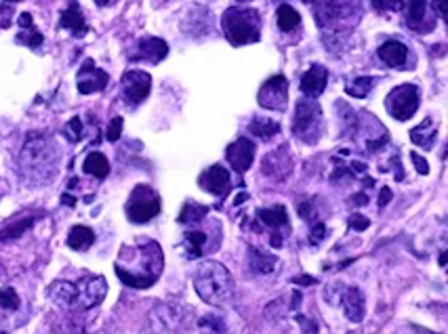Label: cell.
I'll return each mask as SVG.
<instances>
[{"label": "cell", "mask_w": 448, "mask_h": 334, "mask_svg": "<svg viewBox=\"0 0 448 334\" xmlns=\"http://www.w3.org/2000/svg\"><path fill=\"white\" fill-rule=\"evenodd\" d=\"M386 107L396 120H400V123L412 118L414 112L419 110V88H417V84L406 82V84H400V86L392 88L390 95L386 97Z\"/></svg>", "instance_id": "7"}, {"label": "cell", "mask_w": 448, "mask_h": 334, "mask_svg": "<svg viewBox=\"0 0 448 334\" xmlns=\"http://www.w3.org/2000/svg\"><path fill=\"white\" fill-rule=\"evenodd\" d=\"M240 3H248V0H240Z\"/></svg>", "instance_id": "55"}, {"label": "cell", "mask_w": 448, "mask_h": 334, "mask_svg": "<svg viewBox=\"0 0 448 334\" xmlns=\"http://www.w3.org/2000/svg\"><path fill=\"white\" fill-rule=\"evenodd\" d=\"M95 3H97L99 7H108V5H110V0H95Z\"/></svg>", "instance_id": "52"}, {"label": "cell", "mask_w": 448, "mask_h": 334, "mask_svg": "<svg viewBox=\"0 0 448 334\" xmlns=\"http://www.w3.org/2000/svg\"><path fill=\"white\" fill-rule=\"evenodd\" d=\"M152 90V76L143 70H129L122 74V97L126 105H139Z\"/></svg>", "instance_id": "10"}, {"label": "cell", "mask_w": 448, "mask_h": 334, "mask_svg": "<svg viewBox=\"0 0 448 334\" xmlns=\"http://www.w3.org/2000/svg\"><path fill=\"white\" fill-rule=\"evenodd\" d=\"M276 21H278V27L282 29V32H291V29H295L301 21L299 13L289 7V5H282L276 13Z\"/></svg>", "instance_id": "33"}, {"label": "cell", "mask_w": 448, "mask_h": 334, "mask_svg": "<svg viewBox=\"0 0 448 334\" xmlns=\"http://www.w3.org/2000/svg\"><path fill=\"white\" fill-rule=\"evenodd\" d=\"M169 55V44L163 38L156 36H145L137 40L135 53H131V62H150V64H160Z\"/></svg>", "instance_id": "14"}, {"label": "cell", "mask_w": 448, "mask_h": 334, "mask_svg": "<svg viewBox=\"0 0 448 334\" xmlns=\"http://www.w3.org/2000/svg\"><path fill=\"white\" fill-rule=\"evenodd\" d=\"M74 288H76V305H74V309H78V311H86V309L97 307L108 294L106 278L104 276H95V273H86L84 278H80L74 284Z\"/></svg>", "instance_id": "8"}, {"label": "cell", "mask_w": 448, "mask_h": 334, "mask_svg": "<svg viewBox=\"0 0 448 334\" xmlns=\"http://www.w3.org/2000/svg\"><path fill=\"white\" fill-rule=\"evenodd\" d=\"M66 135H68L70 141H80L84 137V127H82V120L78 116L72 118L70 123L66 125Z\"/></svg>", "instance_id": "37"}, {"label": "cell", "mask_w": 448, "mask_h": 334, "mask_svg": "<svg viewBox=\"0 0 448 334\" xmlns=\"http://www.w3.org/2000/svg\"><path fill=\"white\" fill-rule=\"evenodd\" d=\"M341 305H343V313L349 322H362L364 318V296L360 292V288L349 286L347 290H343L341 294Z\"/></svg>", "instance_id": "19"}, {"label": "cell", "mask_w": 448, "mask_h": 334, "mask_svg": "<svg viewBox=\"0 0 448 334\" xmlns=\"http://www.w3.org/2000/svg\"><path fill=\"white\" fill-rule=\"evenodd\" d=\"M272 246H274V248H280V246H282V237H280V233H272Z\"/></svg>", "instance_id": "49"}, {"label": "cell", "mask_w": 448, "mask_h": 334, "mask_svg": "<svg viewBox=\"0 0 448 334\" xmlns=\"http://www.w3.org/2000/svg\"><path fill=\"white\" fill-rule=\"evenodd\" d=\"M116 276L122 284L131 288H152L165 269L163 248L154 240H137L131 246H122L120 257L114 265Z\"/></svg>", "instance_id": "1"}, {"label": "cell", "mask_w": 448, "mask_h": 334, "mask_svg": "<svg viewBox=\"0 0 448 334\" xmlns=\"http://www.w3.org/2000/svg\"><path fill=\"white\" fill-rule=\"evenodd\" d=\"M76 82H78V93L91 95V93H99V90H104L110 82V76H108V72H104L95 66L93 59H86L82 68L78 70Z\"/></svg>", "instance_id": "11"}, {"label": "cell", "mask_w": 448, "mask_h": 334, "mask_svg": "<svg viewBox=\"0 0 448 334\" xmlns=\"http://www.w3.org/2000/svg\"><path fill=\"white\" fill-rule=\"evenodd\" d=\"M436 133H438L436 123H434L432 118H425L419 127H414V129L410 131V141H412L414 145L423 147V149H429V147L434 145V141H436Z\"/></svg>", "instance_id": "27"}, {"label": "cell", "mask_w": 448, "mask_h": 334, "mask_svg": "<svg viewBox=\"0 0 448 334\" xmlns=\"http://www.w3.org/2000/svg\"><path fill=\"white\" fill-rule=\"evenodd\" d=\"M427 0H408L406 3V21L414 32H429L434 29V19L427 17Z\"/></svg>", "instance_id": "18"}, {"label": "cell", "mask_w": 448, "mask_h": 334, "mask_svg": "<svg viewBox=\"0 0 448 334\" xmlns=\"http://www.w3.org/2000/svg\"><path fill=\"white\" fill-rule=\"evenodd\" d=\"M278 265V257L276 255H268V253H261L257 248H248V267L252 273H272Z\"/></svg>", "instance_id": "26"}, {"label": "cell", "mask_w": 448, "mask_h": 334, "mask_svg": "<svg viewBox=\"0 0 448 334\" xmlns=\"http://www.w3.org/2000/svg\"><path fill=\"white\" fill-rule=\"evenodd\" d=\"M0 307L7 309V311L19 309V294H17L11 286L0 288Z\"/></svg>", "instance_id": "36"}, {"label": "cell", "mask_w": 448, "mask_h": 334, "mask_svg": "<svg viewBox=\"0 0 448 334\" xmlns=\"http://www.w3.org/2000/svg\"><path fill=\"white\" fill-rule=\"evenodd\" d=\"M82 170L95 179H106L110 175V162L102 151H91L82 162Z\"/></svg>", "instance_id": "28"}, {"label": "cell", "mask_w": 448, "mask_h": 334, "mask_svg": "<svg viewBox=\"0 0 448 334\" xmlns=\"http://www.w3.org/2000/svg\"><path fill=\"white\" fill-rule=\"evenodd\" d=\"M434 7L442 19H446V0H434Z\"/></svg>", "instance_id": "46"}, {"label": "cell", "mask_w": 448, "mask_h": 334, "mask_svg": "<svg viewBox=\"0 0 448 334\" xmlns=\"http://www.w3.org/2000/svg\"><path fill=\"white\" fill-rule=\"evenodd\" d=\"M410 158H412V164L417 166V170H419L421 175H427V172H429V164H427L425 158H421L419 154H414V151H412V156H410Z\"/></svg>", "instance_id": "43"}, {"label": "cell", "mask_w": 448, "mask_h": 334, "mask_svg": "<svg viewBox=\"0 0 448 334\" xmlns=\"http://www.w3.org/2000/svg\"><path fill=\"white\" fill-rule=\"evenodd\" d=\"M257 221H261L266 227H284L289 225V215H286V208L276 204L272 208H259L257 210Z\"/></svg>", "instance_id": "30"}, {"label": "cell", "mask_w": 448, "mask_h": 334, "mask_svg": "<svg viewBox=\"0 0 448 334\" xmlns=\"http://www.w3.org/2000/svg\"><path fill=\"white\" fill-rule=\"evenodd\" d=\"M95 244V231L86 225H74L68 233V246L72 250L84 253Z\"/></svg>", "instance_id": "25"}, {"label": "cell", "mask_w": 448, "mask_h": 334, "mask_svg": "<svg viewBox=\"0 0 448 334\" xmlns=\"http://www.w3.org/2000/svg\"><path fill=\"white\" fill-rule=\"evenodd\" d=\"M270 158L276 160V164L266 158V162H263V172H266L268 177H272V179H276V181H284L286 177L291 175V166H293V164H291V156L286 154L284 147H282V149H276L274 154H270Z\"/></svg>", "instance_id": "22"}, {"label": "cell", "mask_w": 448, "mask_h": 334, "mask_svg": "<svg viewBox=\"0 0 448 334\" xmlns=\"http://www.w3.org/2000/svg\"><path fill=\"white\" fill-rule=\"evenodd\" d=\"M377 84V78L375 76H362L358 80H354L349 86H345V93L351 95V97H356V99H364L370 90L375 88Z\"/></svg>", "instance_id": "34"}, {"label": "cell", "mask_w": 448, "mask_h": 334, "mask_svg": "<svg viewBox=\"0 0 448 334\" xmlns=\"http://www.w3.org/2000/svg\"><path fill=\"white\" fill-rule=\"evenodd\" d=\"M325 131L322 110L316 101H299L293 118V135L303 143H318Z\"/></svg>", "instance_id": "5"}, {"label": "cell", "mask_w": 448, "mask_h": 334, "mask_svg": "<svg viewBox=\"0 0 448 334\" xmlns=\"http://www.w3.org/2000/svg\"><path fill=\"white\" fill-rule=\"evenodd\" d=\"M59 27L70 29V32H72L74 36H78V38L89 32V25H86V21H84V15H82V11H80V7H78L76 0H70V7L61 13Z\"/></svg>", "instance_id": "20"}, {"label": "cell", "mask_w": 448, "mask_h": 334, "mask_svg": "<svg viewBox=\"0 0 448 334\" xmlns=\"http://www.w3.org/2000/svg\"><path fill=\"white\" fill-rule=\"evenodd\" d=\"M36 217L34 215H19L9 219L7 223L0 225V242H11L17 240L19 235H23L32 225H34Z\"/></svg>", "instance_id": "24"}, {"label": "cell", "mask_w": 448, "mask_h": 334, "mask_svg": "<svg viewBox=\"0 0 448 334\" xmlns=\"http://www.w3.org/2000/svg\"><path fill=\"white\" fill-rule=\"evenodd\" d=\"M194 290L213 307H223L234 300L236 284L230 269L219 261H204L194 271Z\"/></svg>", "instance_id": "3"}, {"label": "cell", "mask_w": 448, "mask_h": 334, "mask_svg": "<svg viewBox=\"0 0 448 334\" xmlns=\"http://www.w3.org/2000/svg\"><path fill=\"white\" fill-rule=\"evenodd\" d=\"M204 244H207V233H204V231L191 229V231H185V233H183L181 246H183L187 259H198V257H202V255H204V253H202V250H204Z\"/></svg>", "instance_id": "29"}, {"label": "cell", "mask_w": 448, "mask_h": 334, "mask_svg": "<svg viewBox=\"0 0 448 334\" xmlns=\"http://www.w3.org/2000/svg\"><path fill=\"white\" fill-rule=\"evenodd\" d=\"M198 326H200V328H211V330H215V332H219V334L226 332V324H223V320H221V318H213V316L202 318V320L198 322Z\"/></svg>", "instance_id": "39"}, {"label": "cell", "mask_w": 448, "mask_h": 334, "mask_svg": "<svg viewBox=\"0 0 448 334\" xmlns=\"http://www.w3.org/2000/svg\"><path fill=\"white\" fill-rule=\"evenodd\" d=\"M347 225L354 229V231H364V229L370 225V221H368L366 217H362V215H351V217L347 219Z\"/></svg>", "instance_id": "40"}, {"label": "cell", "mask_w": 448, "mask_h": 334, "mask_svg": "<svg viewBox=\"0 0 448 334\" xmlns=\"http://www.w3.org/2000/svg\"><path fill=\"white\" fill-rule=\"evenodd\" d=\"M226 158H228L230 166H232L236 172H240V175L246 172V170L250 168L252 160H255V145H252V141L246 139V137L236 139L232 145H228Z\"/></svg>", "instance_id": "15"}, {"label": "cell", "mask_w": 448, "mask_h": 334, "mask_svg": "<svg viewBox=\"0 0 448 334\" xmlns=\"http://www.w3.org/2000/svg\"><path fill=\"white\" fill-rule=\"evenodd\" d=\"M392 198H394L392 190H390V188H383L381 194H379V206H388V204L392 202Z\"/></svg>", "instance_id": "44"}, {"label": "cell", "mask_w": 448, "mask_h": 334, "mask_svg": "<svg viewBox=\"0 0 448 334\" xmlns=\"http://www.w3.org/2000/svg\"><path fill=\"white\" fill-rule=\"evenodd\" d=\"M293 282H295L297 286H301V284L307 286V284H316V278H311V276H301V278H295Z\"/></svg>", "instance_id": "48"}, {"label": "cell", "mask_w": 448, "mask_h": 334, "mask_svg": "<svg viewBox=\"0 0 448 334\" xmlns=\"http://www.w3.org/2000/svg\"><path fill=\"white\" fill-rule=\"evenodd\" d=\"M307 5H311L316 17H318V23L320 25H335L337 21H341L347 13H349V7H347V0H305Z\"/></svg>", "instance_id": "12"}, {"label": "cell", "mask_w": 448, "mask_h": 334, "mask_svg": "<svg viewBox=\"0 0 448 334\" xmlns=\"http://www.w3.org/2000/svg\"><path fill=\"white\" fill-rule=\"evenodd\" d=\"M221 25L223 32H226V38L236 47L252 44L261 38V17L259 11L255 9L232 7L223 13Z\"/></svg>", "instance_id": "4"}, {"label": "cell", "mask_w": 448, "mask_h": 334, "mask_svg": "<svg viewBox=\"0 0 448 334\" xmlns=\"http://www.w3.org/2000/svg\"><path fill=\"white\" fill-rule=\"evenodd\" d=\"M248 131L252 135H257L261 139H272L274 135L280 133V123H276V120H270V118H255Z\"/></svg>", "instance_id": "31"}, {"label": "cell", "mask_w": 448, "mask_h": 334, "mask_svg": "<svg viewBox=\"0 0 448 334\" xmlns=\"http://www.w3.org/2000/svg\"><path fill=\"white\" fill-rule=\"evenodd\" d=\"M297 212H299V217L301 219H305V221H311V217H314V202H299L297 204Z\"/></svg>", "instance_id": "41"}, {"label": "cell", "mask_w": 448, "mask_h": 334, "mask_svg": "<svg viewBox=\"0 0 448 334\" xmlns=\"http://www.w3.org/2000/svg\"><path fill=\"white\" fill-rule=\"evenodd\" d=\"M17 23H19V27L23 29V27H32V25H34V19H32L30 13H21L19 19H17Z\"/></svg>", "instance_id": "45"}, {"label": "cell", "mask_w": 448, "mask_h": 334, "mask_svg": "<svg viewBox=\"0 0 448 334\" xmlns=\"http://www.w3.org/2000/svg\"><path fill=\"white\" fill-rule=\"evenodd\" d=\"M198 185L213 194V196H226L232 188V177H230V170L223 168L221 164H215V166H209L200 177H198Z\"/></svg>", "instance_id": "13"}, {"label": "cell", "mask_w": 448, "mask_h": 334, "mask_svg": "<svg viewBox=\"0 0 448 334\" xmlns=\"http://www.w3.org/2000/svg\"><path fill=\"white\" fill-rule=\"evenodd\" d=\"M329 82V70L325 66H311L301 78V93L309 99H316L325 93Z\"/></svg>", "instance_id": "17"}, {"label": "cell", "mask_w": 448, "mask_h": 334, "mask_svg": "<svg viewBox=\"0 0 448 334\" xmlns=\"http://www.w3.org/2000/svg\"><path fill=\"white\" fill-rule=\"evenodd\" d=\"M351 168H354L358 175H362V172H366V164H360V162H354L351 164Z\"/></svg>", "instance_id": "50"}, {"label": "cell", "mask_w": 448, "mask_h": 334, "mask_svg": "<svg viewBox=\"0 0 448 334\" xmlns=\"http://www.w3.org/2000/svg\"><path fill=\"white\" fill-rule=\"evenodd\" d=\"M124 210H126V217H129L131 223H135V225L150 223L154 217L160 215V210H163V200H160L158 192H154L150 185L141 183L131 192Z\"/></svg>", "instance_id": "6"}, {"label": "cell", "mask_w": 448, "mask_h": 334, "mask_svg": "<svg viewBox=\"0 0 448 334\" xmlns=\"http://www.w3.org/2000/svg\"><path fill=\"white\" fill-rule=\"evenodd\" d=\"M49 296L61 309H74V305H76V288L72 282H66V280L53 282L49 288Z\"/></svg>", "instance_id": "23"}, {"label": "cell", "mask_w": 448, "mask_h": 334, "mask_svg": "<svg viewBox=\"0 0 448 334\" xmlns=\"http://www.w3.org/2000/svg\"><path fill=\"white\" fill-rule=\"evenodd\" d=\"M368 202V198H366V194H358V196H354L349 200V204L351 206H362V204H366Z\"/></svg>", "instance_id": "47"}, {"label": "cell", "mask_w": 448, "mask_h": 334, "mask_svg": "<svg viewBox=\"0 0 448 334\" xmlns=\"http://www.w3.org/2000/svg\"><path fill=\"white\" fill-rule=\"evenodd\" d=\"M179 320V309L175 305H158L148 318V330L150 334H171Z\"/></svg>", "instance_id": "16"}, {"label": "cell", "mask_w": 448, "mask_h": 334, "mask_svg": "<svg viewBox=\"0 0 448 334\" xmlns=\"http://www.w3.org/2000/svg\"><path fill=\"white\" fill-rule=\"evenodd\" d=\"M211 208L209 206H202V204H196V202H185V206H183V210L179 212V223H198V221H202L204 217H207V212H209Z\"/></svg>", "instance_id": "32"}, {"label": "cell", "mask_w": 448, "mask_h": 334, "mask_svg": "<svg viewBox=\"0 0 448 334\" xmlns=\"http://www.w3.org/2000/svg\"><path fill=\"white\" fill-rule=\"evenodd\" d=\"M122 127H124V120L120 118V116H114L112 118V123H110V127H108V141H118L120 139V135H122Z\"/></svg>", "instance_id": "38"}, {"label": "cell", "mask_w": 448, "mask_h": 334, "mask_svg": "<svg viewBox=\"0 0 448 334\" xmlns=\"http://www.w3.org/2000/svg\"><path fill=\"white\" fill-rule=\"evenodd\" d=\"M259 105L266 110H274V112H284L286 103H289V82L282 74H276L272 78H268L263 82V86L259 88Z\"/></svg>", "instance_id": "9"}, {"label": "cell", "mask_w": 448, "mask_h": 334, "mask_svg": "<svg viewBox=\"0 0 448 334\" xmlns=\"http://www.w3.org/2000/svg\"><path fill=\"white\" fill-rule=\"evenodd\" d=\"M61 151L53 137L30 133L17 158V170L27 188L49 185L59 172Z\"/></svg>", "instance_id": "2"}, {"label": "cell", "mask_w": 448, "mask_h": 334, "mask_svg": "<svg viewBox=\"0 0 448 334\" xmlns=\"http://www.w3.org/2000/svg\"><path fill=\"white\" fill-rule=\"evenodd\" d=\"M7 3H21V0H7Z\"/></svg>", "instance_id": "54"}, {"label": "cell", "mask_w": 448, "mask_h": 334, "mask_svg": "<svg viewBox=\"0 0 448 334\" xmlns=\"http://www.w3.org/2000/svg\"><path fill=\"white\" fill-rule=\"evenodd\" d=\"M61 200H63V204H68V206H74V204H76V200H74L72 196H68V194H63Z\"/></svg>", "instance_id": "51"}, {"label": "cell", "mask_w": 448, "mask_h": 334, "mask_svg": "<svg viewBox=\"0 0 448 334\" xmlns=\"http://www.w3.org/2000/svg\"><path fill=\"white\" fill-rule=\"evenodd\" d=\"M43 34L38 32V29L32 25V27H23L21 32L17 34V42L19 44H25V47H30V49H38L40 44H43Z\"/></svg>", "instance_id": "35"}, {"label": "cell", "mask_w": 448, "mask_h": 334, "mask_svg": "<svg viewBox=\"0 0 448 334\" xmlns=\"http://www.w3.org/2000/svg\"><path fill=\"white\" fill-rule=\"evenodd\" d=\"M325 235H327V225L325 223H316L314 225V229H311V244H320V242L325 240Z\"/></svg>", "instance_id": "42"}, {"label": "cell", "mask_w": 448, "mask_h": 334, "mask_svg": "<svg viewBox=\"0 0 448 334\" xmlns=\"http://www.w3.org/2000/svg\"><path fill=\"white\" fill-rule=\"evenodd\" d=\"M377 55H379L381 62L388 64L390 68H402L408 59V49L400 40H386L379 47Z\"/></svg>", "instance_id": "21"}, {"label": "cell", "mask_w": 448, "mask_h": 334, "mask_svg": "<svg viewBox=\"0 0 448 334\" xmlns=\"http://www.w3.org/2000/svg\"><path fill=\"white\" fill-rule=\"evenodd\" d=\"M440 265H442V267L446 265V253H442V255H440Z\"/></svg>", "instance_id": "53"}, {"label": "cell", "mask_w": 448, "mask_h": 334, "mask_svg": "<svg viewBox=\"0 0 448 334\" xmlns=\"http://www.w3.org/2000/svg\"><path fill=\"white\" fill-rule=\"evenodd\" d=\"M0 334H5V332H0Z\"/></svg>", "instance_id": "56"}]
</instances>
